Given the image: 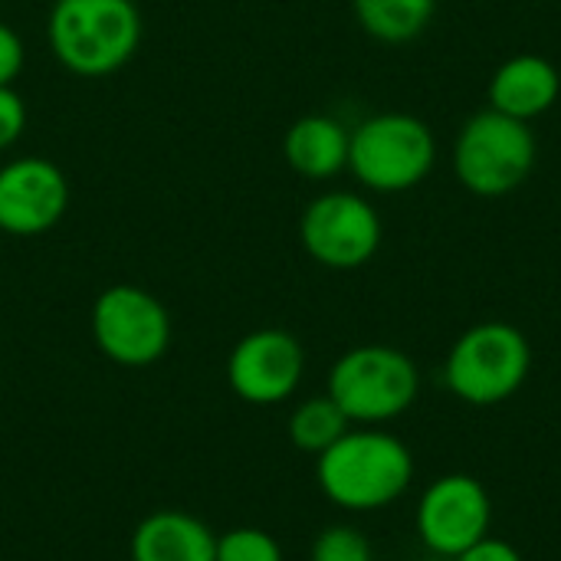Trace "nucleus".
<instances>
[{
    "label": "nucleus",
    "mask_w": 561,
    "mask_h": 561,
    "mask_svg": "<svg viewBox=\"0 0 561 561\" xmlns=\"http://www.w3.org/2000/svg\"><path fill=\"white\" fill-rule=\"evenodd\" d=\"M26 131V102L13 85H0V151L13 148Z\"/></svg>",
    "instance_id": "nucleus-19"
},
{
    "label": "nucleus",
    "mask_w": 561,
    "mask_h": 561,
    "mask_svg": "<svg viewBox=\"0 0 561 561\" xmlns=\"http://www.w3.org/2000/svg\"><path fill=\"white\" fill-rule=\"evenodd\" d=\"M358 26L388 46H401L427 33L437 16V0H352Z\"/></svg>",
    "instance_id": "nucleus-15"
},
{
    "label": "nucleus",
    "mask_w": 561,
    "mask_h": 561,
    "mask_svg": "<svg viewBox=\"0 0 561 561\" xmlns=\"http://www.w3.org/2000/svg\"><path fill=\"white\" fill-rule=\"evenodd\" d=\"M3 237H7V233H3V230H0V247H3Z\"/></svg>",
    "instance_id": "nucleus-22"
},
{
    "label": "nucleus",
    "mask_w": 561,
    "mask_h": 561,
    "mask_svg": "<svg viewBox=\"0 0 561 561\" xmlns=\"http://www.w3.org/2000/svg\"><path fill=\"white\" fill-rule=\"evenodd\" d=\"M316 480L329 503L352 513L385 510L414 480L411 450L381 431H348L316 460Z\"/></svg>",
    "instance_id": "nucleus-1"
},
{
    "label": "nucleus",
    "mask_w": 561,
    "mask_h": 561,
    "mask_svg": "<svg viewBox=\"0 0 561 561\" xmlns=\"http://www.w3.org/2000/svg\"><path fill=\"white\" fill-rule=\"evenodd\" d=\"M95 348L122 368H148L171 345V316L164 302L131 283L108 286L95 296L89 316Z\"/></svg>",
    "instance_id": "nucleus-8"
},
{
    "label": "nucleus",
    "mask_w": 561,
    "mask_h": 561,
    "mask_svg": "<svg viewBox=\"0 0 561 561\" xmlns=\"http://www.w3.org/2000/svg\"><path fill=\"white\" fill-rule=\"evenodd\" d=\"M214 561H283V549L270 533L243 526L217 536Z\"/></svg>",
    "instance_id": "nucleus-17"
},
{
    "label": "nucleus",
    "mask_w": 561,
    "mask_h": 561,
    "mask_svg": "<svg viewBox=\"0 0 561 561\" xmlns=\"http://www.w3.org/2000/svg\"><path fill=\"white\" fill-rule=\"evenodd\" d=\"M46 39L62 69L102 79L138 53L141 13L135 0H53Z\"/></svg>",
    "instance_id": "nucleus-2"
},
{
    "label": "nucleus",
    "mask_w": 561,
    "mask_h": 561,
    "mask_svg": "<svg viewBox=\"0 0 561 561\" xmlns=\"http://www.w3.org/2000/svg\"><path fill=\"white\" fill-rule=\"evenodd\" d=\"M23 62H26V49L20 33L0 20V85H13L16 76L23 72Z\"/></svg>",
    "instance_id": "nucleus-20"
},
{
    "label": "nucleus",
    "mask_w": 561,
    "mask_h": 561,
    "mask_svg": "<svg viewBox=\"0 0 561 561\" xmlns=\"http://www.w3.org/2000/svg\"><path fill=\"white\" fill-rule=\"evenodd\" d=\"M486 99H490V108L533 125L536 118L549 115L559 105V66L542 53H516L493 69Z\"/></svg>",
    "instance_id": "nucleus-12"
},
{
    "label": "nucleus",
    "mask_w": 561,
    "mask_h": 561,
    "mask_svg": "<svg viewBox=\"0 0 561 561\" xmlns=\"http://www.w3.org/2000/svg\"><path fill=\"white\" fill-rule=\"evenodd\" d=\"M309 561H375L368 539L355 526H329L312 542Z\"/></svg>",
    "instance_id": "nucleus-18"
},
{
    "label": "nucleus",
    "mask_w": 561,
    "mask_h": 561,
    "mask_svg": "<svg viewBox=\"0 0 561 561\" xmlns=\"http://www.w3.org/2000/svg\"><path fill=\"white\" fill-rule=\"evenodd\" d=\"M217 536L191 513L161 510L138 523L131 561H214Z\"/></svg>",
    "instance_id": "nucleus-14"
},
{
    "label": "nucleus",
    "mask_w": 561,
    "mask_h": 561,
    "mask_svg": "<svg viewBox=\"0 0 561 561\" xmlns=\"http://www.w3.org/2000/svg\"><path fill=\"white\" fill-rule=\"evenodd\" d=\"M437 168L434 128L411 112H378L352 128L348 171L371 194L421 187Z\"/></svg>",
    "instance_id": "nucleus-4"
},
{
    "label": "nucleus",
    "mask_w": 561,
    "mask_h": 561,
    "mask_svg": "<svg viewBox=\"0 0 561 561\" xmlns=\"http://www.w3.org/2000/svg\"><path fill=\"white\" fill-rule=\"evenodd\" d=\"M69 210V181L59 164L39 154L13 158L0 168V230L7 237H39Z\"/></svg>",
    "instance_id": "nucleus-11"
},
{
    "label": "nucleus",
    "mask_w": 561,
    "mask_h": 561,
    "mask_svg": "<svg viewBox=\"0 0 561 561\" xmlns=\"http://www.w3.org/2000/svg\"><path fill=\"white\" fill-rule=\"evenodd\" d=\"M493 503L486 486L467 473H447L434 480L417 503L421 542L447 559H457L470 546L490 536Z\"/></svg>",
    "instance_id": "nucleus-9"
},
{
    "label": "nucleus",
    "mask_w": 561,
    "mask_h": 561,
    "mask_svg": "<svg viewBox=\"0 0 561 561\" xmlns=\"http://www.w3.org/2000/svg\"><path fill=\"white\" fill-rule=\"evenodd\" d=\"M348 141L352 128H345L335 115H302L283 135L286 164L306 181H329L348 171Z\"/></svg>",
    "instance_id": "nucleus-13"
},
{
    "label": "nucleus",
    "mask_w": 561,
    "mask_h": 561,
    "mask_svg": "<svg viewBox=\"0 0 561 561\" xmlns=\"http://www.w3.org/2000/svg\"><path fill=\"white\" fill-rule=\"evenodd\" d=\"M348 417L342 414V408L322 394V398H309L302 401L293 414H289V440L302 450V454H322L329 450L342 434H348Z\"/></svg>",
    "instance_id": "nucleus-16"
},
{
    "label": "nucleus",
    "mask_w": 561,
    "mask_h": 561,
    "mask_svg": "<svg viewBox=\"0 0 561 561\" xmlns=\"http://www.w3.org/2000/svg\"><path fill=\"white\" fill-rule=\"evenodd\" d=\"M385 240L378 207L358 191H325L312 197L299 217V243L325 270H362Z\"/></svg>",
    "instance_id": "nucleus-7"
},
{
    "label": "nucleus",
    "mask_w": 561,
    "mask_h": 561,
    "mask_svg": "<svg viewBox=\"0 0 561 561\" xmlns=\"http://www.w3.org/2000/svg\"><path fill=\"white\" fill-rule=\"evenodd\" d=\"M421 391L417 365L394 345L348 348L329 371V398L355 424L401 417Z\"/></svg>",
    "instance_id": "nucleus-6"
},
{
    "label": "nucleus",
    "mask_w": 561,
    "mask_h": 561,
    "mask_svg": "<svg viewBox=\"0 0 561 561\" xmlns=\"http://www.w3.org/2000/svg\"><path fill=\"white\" fill-rule=\"evenodd\" d=\"M539 161V138L529 122L510 118L496 108L473 112L450 148V164L460 187L473 197L496 201L519 191Z\"/></svg>",
    "instance_id": "nucleus-3"
},
{
    "label": "nucleus",
    "mask_w": 561,
    "mask_h": 561,
    "mask_svg": "<svg viewBox=\"0 0 561 561\" xmlns=\"http://www.w3.org/2000/svg\"><path fill=\"white\" fill-rule=\"evenodd\" d=\"M533 371V345L510 322H477L450 348L444 362L447 388L473 404L493 408L510 401Z\"/></svg>",
    "instance_id": "nucleus-5"
},
{
    "label": "nucleus",
    "mask_w": 561,
    "mask_h": 561,
    "mask_svg": "<svg viewBox=\"0 0 561 561\" xmlns=\"http://www.w3.org/2000/svg\"><path fill=\"white\" fill-rule=\"evenodd\" d=\"M454 561H523V556L510 546V542H503V539H480L477 546H470L467 552H460Z\"/></svg>",
    "instance_id": "nucleus-21"
},
{
    "label": "nucleus",
    "mask_w": 561,
    "mask_h": 561,
    "mask_svg": "<svg viewBox=\"0 0 561 561\" xmlns=\"http://www.w3.org/2000/svg\"><path fill=\"white\" fill-rule=\"evenodd\" d=\"M306 375V352L286 329H256L243 335L227 358V385L247 404H283Z\"/></svg>",
    "instance_id": "nucleus-10"
}]
</instances>
